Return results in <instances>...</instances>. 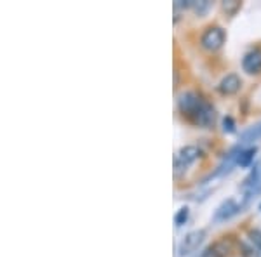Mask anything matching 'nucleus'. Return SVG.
Instances as JSON below:
<instances>
[{"label":"nucleus","instance_id":"nucleus-14","mask_svg":"<svg viewBox=\"0 0 261 257\" xmlns=\"http://www.w3.org/2000/svg\"><path fill=\"white\" fill-rule=\"evenodd\" d=\"M223 7H225L226 12H230V14H233L235 11L241 7V2H237V0H230V2H225L223 4Z\"/></svg>","mask_w":261,"mask_h":257},{"label":"nucleus","instance_id":"nucleus-8","mask_svg":"<svg viewBox=\"0 0 261 257\" xmlns=\"http://www.w3.org/2000/svg\"><path fill=\"white\" fill-rule=\"evenodd\" d=\"M193 120L197 122L199 125H204V127H209V125L214 122V108L211 106L209 103H204L200 106L199 111L195 113V117H193Z\"/></svg>","mask_w":261,"mask_h":257},{"label":"nucleus","instance_id":"nucleus-18","mask_svg":"<svg viewBox=\"0 0 261 257\" xmlns=\"http://www.w3.org/2000/svg\"><path fill=\"white\" fill-rule=\"evenodd\" d=\"M256 257H261V247L258 248V250H256Z\"/></svg>","mask_w":261,"mask_h":257},{"label":"nucleus","instance_id":"nucleus-2","mask_svg":"<svg viewBox=\"0 0 261 257\" xmlns=\"http://www.w3.org/2000/svg\"><path fill=\"white\" fill-rule=\"evenodd\" d=\"M204 103L205 101H202L200 96H197L195 92H185V94H181V98H179V109L185 113V115H188L193 119L195 113L199 111Z\"/></svg>","mask_w":261,"mask_h":257},{"label":"nucleus","instance_id":"nucleus-4","mask_svg":"<svg viewBox=\"0 0 261 257\" xmlns=\"http://www.w3.org/2000/svg\"><path fill=\"white\" fill-rule=\"evenodd\" d=\"M205 237V231L204 230H195L190 231L187 237L183 238V242L179 243V254L181 255H188L192 252H195L199 245L202 243V240Z\"/></svg>","mask_w":261,"mask_h":257},{"label":"nucleus","instance_id":"nucleus-1","mask_svg":"<svg viewBox=\"0 0 261 257\" xmlns=\"http://www.w3.org/2000/svg\"><path fill=\"white\" fill-rule=\"evenodd\" d=\"M242 191H244V202H242V209H244L247 205V202L251 200V196H254L256 193L261 191V160L254 165L251 174L244 179Z\"/></svg>","mask_w":261,"mask_h":257},{"label":"nucleus","instance_id":"nucleus-15","mask_svg":"<svg viewBox=\"0 0 261 257\" xmlns=\"http://www.w3.org/2000/svg\"><path fill=\"white\" fill-rule=\"evenodd\" d=\"M223 129H225V132H233L235 130V122L231 117H226V119L223 120Z\"/></svg>","mask_w":261,"mask_h":257},{"label":"nucleus","instance_id":"nucleus-3","mask_svg":"<svg viewBox=\"0 0 261 257\" xmlns=\"http://www.w3.org/2000/svg\"><path fill=\"white\" fill-rule=\"evenodd\" d=\"M202 45L209 50H218L225 44V32L221 30L220 26H211L204 32L202 35Z\"/></svg>","mask_w":261,"mask_h":257},{"label":"nucleus","instance_id":"nucleus-10","mask_svg":"<svg viewBox=\"0 0 261 257\" xmlns=\"http://www.w3.org/2000/svg\"><path fill=\"white\" fill-rule=\"evenodd\" d=\"M231 252V243L226 242V240H221V242L213 243L211 247L205 250V257H226Z\"/></svg>","mask_w":261,"mask_h":257},{"label":"nucleus","instance_id":"nucleus-9","mask_svg":"<svg viewBox=\"0 0 261 257\" xmlns=\"http://www.w3.org/2000/svg\"><path fill=\"white\" fill-rule=\"evenodd\" d=\"M239 89H241V78H239L237 75H226L220 83L221 94H226V96L235 94V92H239Z\"/></svg>","mask_w":261,"mask_h":257},{"label":"nucleus","instance_id":"nucleus-5","mask_svg":"<svg viewBox=\"0 0 261 257\" xmlns=\"http://www.w3.org/2000/svg\"><path fill=\"white\" fill-rule=\"evenodd\" d=\"M199 155H200V151L197 146H185V148H181L174 160L176 174L179 172V168H185L187 165H190L192 162H195V160L199 158Z\"/></svg>","mask_w":261,"mask_h":257},{"label":"nucleus","instance_id":"nucleus-13","mask_svg":"<svg viewBox=\"0 0 261 257\" xmlns=\"http://www.w3.org/2000/svg\"><path fill=\"white\" fill-rule=\"evenodd\" d=\"M187 219H188V209H187V207H183V209H179V210H178V214H176L174 224H176V226H183L185 222H187Z\"/></svg>","mask_w":261,"mask_h":257},{"label":"nucleus","instance_id":"nucleus-6","mask_svg":"<svg viewBox=\"0 0 261 257\" xmlns=\"http://www.w3.org/2000/svg\"><path fill=\"white\" fill-rule=\"evenodd\" d=\"M241 210H242V205L237 204L233 198H230V200H226L225 204H221L220 209L216 210V214H214V221H226V219L235 216V214L241 212Z\"/></svg>","mask_w":261,"mask_h":257},{"label":"nucleus","instance_id":"nucleus-17","mask_svg":"<svg viewBox=\"0 0 261 257\" xmlns=\"http://www.w3.org/2000/svg\"><path fill=\"white\" fill-rule=\"evenodd\" d=\"M249 237H251V242L259 248L261 247V231H252Z\"/></svg>","mask_w":261,"mask_h":257},{"label":"nucleus","instance_id":"nucleus-19","mask_svg":"<svg viewBox=\"0 0 261 257\" xmlns=\"http://www.w3.org/2000/svg\"><path fill=\"white\" fill-rule=\"evenodd\" d=\"M259 209H261V205H259Z\"/></svg>","mask_w":261,"mask_h":257},{"label":"nucleus","instance_id":"nucleus-11","mask_svg":"<svg viewBox=\"0 0 261 257\" xmlns=\"http://www.w3.org/2000/svg\"><path fill=\"white\" fill-rule=\"evenodd\" d=\"M259 137H261V122H259V124H256V125H252V127H249L246 132H242L241 142H242V145H247V142L258 141Z\"/></svg>","mask_w":261,"mask_h":257},{"label":"nucleus","instance_id":"nucleus-16","mask_svg":"<svg viewBox=\"0 0 261 257\" xmlns=\"http://www.w3.org/2000/svg\"><path fill=\"white\" fill-rule=\"evenodd\" d=\"M192 7H193V9H195L197 12H199V14H204L205 9L209 7V2H199V4H197V2H192Z\"/></svg>","mask_w":261,"mask_h":257},{"label":"nucleus","instance_id":"nucleus-7","mask_svg":"<svg viewBox=\"0 0 261 257\" xmlns=\"http://www.w3.org/2000/svg\"><path fill=\"white\" fill-rule=\"evenodd\" d=\"M242 66L247 73L251 75H256L261 71V49H252L249 52L244 56V61H242Z\"/></svg>","mask_w":261,"mask_h":257},{"label":"nucleus","instance_id":"nucleus-12","mask_svg":"<svg viewBox=\"0 0 261 257\" xmlns=\"http://www.w3.org/2000/svg\"><path fill=\"white\" fill-rule=\"evenodd\" d=\"M254 155H256V148H247V150H239V155H237V165L241 167H249L254 160Z\"/></svg>","mask_w":261,"mask_h":257}]
</instances>
